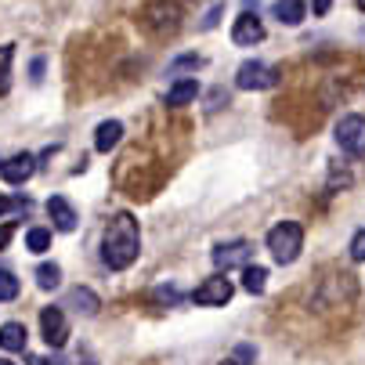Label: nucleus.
<instances>
[{"label": "nucleus", "instance_id": "20", "mask_svg": "<svg viewBox=\"0 0 365 365\" xmlns=\"http://www.w3.org/2000/svg\"><path fill=\"white\" fill-rule=\"evenodd\" d=\"M15 297H19V279H15L11 272L0 268V304H8V300H15Z\"/></svg>", "mask_w": 365, "mask_h": 365}, {"label": "nucleus", "instance_id": "13", "mask_svg": "<svg viewBox=\"0 0 365 365\" xmlns=\"http://www.w3.org/2000/svg\"><path fill=\"white\" fill-rule=\"evenodd\" d=\"M195 94H199V83L195 80H178L170 91H167V106H188V101H195Z\"/></svg>", "mask_w": 365, "mask_h": 365}, {"label": "nucleus", "instance_id": "7", "mask_svg": "<svg viewBox=\"0 0 365 365\" xmlns=\"http://www.w3.org/2000/svg\"><path fill=\"white\" fill-rule=\"evenodd\" d=\"M40 333L47 340V347H62L69 336V322L62 315V307H43L40 311Z\"/></svg>", "mask_w": 365, "mask_h": 365}, {"label": "nucleus", "instance_id": "2", "mask_svg": "<svg viewBox=\"0 0 365 365\" xmlns=\"http://www.w3.org/2000/svg\"><path fill=\"white\" fill-rule=\"evenodd\" d=\"M268 250L275 257V264H293L304 250V228L297 221H279L268 232Z\"/></svg>", "mask_w": 365, "mask_h": 365}, {"label": "nucleus", "instance_id": "3", "mask_svg": "<svg viewBox=\"0 0 365 365\" xmlns=\"http://www.w3.org/2000/svg\"><path fill=\"white\" fill-rule=\"evenodd\" d=\"M336 145L347 155H365V116L351 113L336 123Z\"/></svg>", "mask_w": 365, "mask_h": 365}, {"label": "nucleus", "instance_id": "17", "mask_svg": "<svg viewBox=\"0 0 365 365\" xmlns=\"http://www.w3.org/2000/svg\"><path fill=\"white\" fill-rule=\"evenodd\" d=\"M69 304H73L76 311H83V315H94V311H98V297H94L91 289H73V293H69Z\"/></svg>", "mask_w": 365, "mask_h": 365}, {"label": "nucleus", "instance_id": "27", "mask_svg": "<svg viewBox=\"0 0 365 365\" xmlns=\"http://www.w3.org/2000/svg\"><path fill=\"white\" fill-rule=\"evenodd\" d=\"M29 365H62V361L58 358H51V361L47 358H29Z\"/></svg>", "mask_w": 365, "mask_h": 365}, {"label": "nucleus", "instance_id": "15", "mask_svg": "<svg viewBox=\"0 0 365 365\" xmlns=\"http://www.w3.org/2000/svg\"><path fill=\"white\" fill-rule=\"evenodd\" d=\"M264 286H268V272L264 268H260V264H246L242 268V289L246 293H264Z\"/></svg>", "mask_w": 365, "mask_h": 365}, {"label": "nucleus", "instance_id": "5", "mask_svg": "<svg viewBox=\"0 0 365 365\" xmlns=\"http://www.w3.org/2000/svg\"><path fill=\"white\" fill-rule=\"evenodd\" d=\"M232 293H235V286H232L225 275H214V279H206L202 286H195L192 300H195L199 307H225V304L232 300Z\"/></svg>", "mask_w": 365, "mask_h": 365}, {"label": "nucleus", "instance_id": "9", "mask_svg": "<svg viewBox=\"0 0 365 365\" xmlns=\"http://www.w3.org/2000/svg\"><path fill=\"white\" fill-rule=\"evenodd\" d=\"M33 170H36V160L29 152H19V155H11L8 163H0V174H4L8 185H26L33 178Z\"/></svg>", "mask_w": 365, "mask_h": 365}, {"label": "nucleus", "instance_id": "26", "mask_svg": "<svg viewBox=\"0 0 365 365\" xmlns=\"http://www.w3.org/2000/svg\"><path fill=\"white\" fill-rule=\"evenodd\" d=\"M217 15H221V8H214V11H210V15H206V19H202V29H210V26H214V22H217Z\"/></svg>", "mask_w": 365, "mask_h": 365}, {"label": "nucleus", "instance_id": "21", "mask_svg": "<svg viewBox=\"0 0 365 365\" xmlns=\"http://www.w3.org/2000/svg\"><path fill=\"white\" fill-rule=\"evenodd\" d=\"M351 260H358V264H361V260H365V228L351 239Z\"/></svg>", "mask_w": 365, "mask_h": 365}, {"label": "nucleus", "instance_id": "16", "mask_svg": "<svg viewBox=\"0 0 365 365\" xmlns=\"http://www.w3.org/2000/svg\"><path fill=\"white\" fill-rule=\"evenodd\" d=\"M36 286L40 289H58L62 286V268L58 264H40L36 268Z\"/></svg>", "mask_w": 365, "mask_h": 365}, {"label": "nucleus", "instance_id": "28", "mask_svg": "<svg viewBox=\"0 0 365 365\" xmlns=\"http://www.w3.org/2000/svg\"><path fill=\"white\" fill-rule=\"evenodd\" d=\"M0 365H15V361H11V358H0Z\"/></svg>", "mask_w": 365, "mask_h": 365}, {"label": "nucleus", "instance_id": "24", "mask_svg": "<svg viewBox=\"0 0 365 365\" xmlns=\"http://www.w3.org/2000/svg\"><path fill=\"white\" fill-rule=\"evenodd\" d=\"M11 206H22V210H26V199H4V195H0V214H4V210H11Z\"/></svg>", "mask_w": 365, "mask_h": 365}, {"label": "nucleus", "instance_id": "4", "mask_svg": "<svg viewBox=\"0 0 365 365\" xmlns=\"http://www.w3.org/2000/svg\"><path fill=\"white\" fill-rule=\"evenodd\" d=\"M279 73L264 62H242L239 73H235V87L239 91H264V87H275Z\"/></svg>", "mask_w": 365, "mask_h": 365}, {"label": "nucleus", "instance_id": "1", "mask_svg": "<svg viewBox=\"0 0 365 365\" xmlns=\"http://www.w3.org/2000/svg\"><path fill=\"white\" fill-rule=\"evenodd\" d=\"M138 250H141V232H138V221L120 210L109 217L106 225V235H101V260L113 268V272H123L138 260Z\"/></svg>", "mask_w": 365, "mask_h": 365}, {"label": "nucleus", "instance_id": "19", "mask_svg": "<svg viewBox=\"0 0 365 365\" xmlns=\"http://www.w3.org/2000/svg\"><path fill=\"white\" fill-rule=\"evenodd\" d=\"M26 246H29L33 253L51 250V228H29V232H26Z\"/></svg>", "mask_w": 365, "mask_h": 365}, {"label": "nucleus", "instance_id": "29", "mask_svg": "<svg viewBox=\"0 0 365 365\" xmlns=\"http://www.w3.org/2000/svg\"><path fill=\"white\" fill-rule=\"evenodd\" d=\"M221 365H239V361H232V358H225V361H221Z\"/></svg>", "mask_w": 365, "mask_h": 365}, {"label": "nucleus", "instance_id": "12", "mask_svg": "<svg viewBox=\"0 0 365 365\" xmlns=\"http://www.w3.org/2000/svg\"><path fill=\"white\" fill-rule=\"evenodd\" d=\"M26 340H29V333H26L22 322H4L0 326V347L4 351H26Z\"/></svg>", "mask_w": 365, "mask_h": 365}, {"label": "nucleus", "instance_id": "14", "mask_svg": "<svg viewBox=\"0 0 365 365\" xmlns=\"http://www.w3.org/2000/svg\"><path fill=\"white\" fill-rule=\"evenodd\" d=\"M275 19L286 26L304 22V0H275Z\"/></svg>", "mask_w": 365, "mask_h": 365}, {"label": "nucleus", "instance_id": "6", "mask_svg": "<svg viewBox=\"0 0 365 365\" xmlns=\"http://www.w3.org/2000/svg\"><path fill=\"white\" fill-rule=\"evenodd\" d=\"M250 257H253V246L246 242V239H235V242H221V246H214V264L221 268V272H228V268H246L250 264Z\"/></svg>", "mask_w": 365, "mask_h": 365}, {"label": "nucleus", "instance_id": "18", "mask_svg": "<svg viewBox=\"0 0 365 365\" xmlns=\"http://www.w3.org/2000/svg\"><path fill=\"white\" fill-rule=\"evenodd\" d=\"M11 58H15V47H0V94H8L11 87Z\"/></svg>", "mask_w": 365, "mask_h": 365}, {"label": "nucleus", "instance_id": "11", "mask_svg": "<svg viewBox=\"0 0 365 365\" xmlns=\"http://www.w3.org/2000/svg\"><path fill=\"white\" fill-rule=\"evenodd\" d=\"M120 138H123V123L120 120H106V123L98 127V134H94V148L98 152H109V148L120 145Z\"/></svg>", "mask_w": 365, "mask_h": 365}, {"label": "nucleus", "instance_id": "25", "mask_svg": "<svg viewBox=\"0 0 365 365\" xmlns=\"http://www.w3.org/2000/svg\"><path fill=\"white\" fill-rule=\"evenodd\" d=\"M333 8V0H315V4H311V11H315V15H326Z\"/></svg>", "mask_w": 365, "mask_h": 365}, {"label": "nucleus", "instance_id": "23", "mask_svg": "<svg viewBox=\"0 0 365 365\" xmlns=\"http://www.w3.org/2000/svg\"><path fill=\"white\" fill-rule=\"evenodd\" d=\"M11 235H15V221H4V225H0V250H8Z\"/></svg>", "mask_w": 365, "mask_h": 365}, {"label": "nucleus", "instance_id": "10", "mask_svg": "<svg viewBox=\"0 0 365 365\" xmlns=\"http://www.w3.org/2000/svg\"><path fill=\"white\" fill-rule=\"evenodd\" d=\"M47 217H51V225H55L58 232H73L76 228V210H73V202L66 195H51L47 199Z\"/></svg>", "mask_w": 365, "mask_h": 365}, {"label": "nucleus", "instance_id": "22", "mask_svg": "<svg viewBox=\"0 0 365 365\" xmlns=\"http://www.w3.org/2000/svg\"><path fill=\"white\" fill-rule=\"evenodd\" d=\"M202 66V58L199 55H185V58H178L174 66H170V73H181V69H199Z\"/></svg>", "mask_w": 365, "mask_h": 365}, {"label": "nucleus", "instance_id": "8", "mask_svg": "<svg viewBox=\"0 0 365 365\" xmlns=\"http://www.w3.org/2000/svg\"><path fill=\"white\" fill-rule=\"evenodd\" d=\"M264 40V22L257 19V11H242L239 19H235V26H232V43H239V47H253V43H260Z\"/></svg>", "mask_w": 365, "mask_h": 365}]
</instances>
